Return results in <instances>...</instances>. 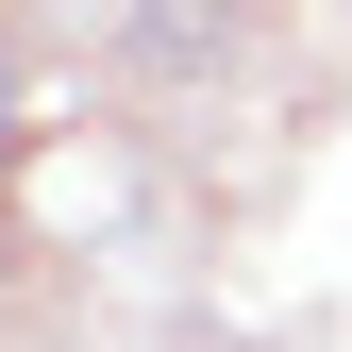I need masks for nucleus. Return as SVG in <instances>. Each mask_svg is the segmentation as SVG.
<instances>
[{"label": "nucleus", "mask_w": 352, "mask_h": 352, "mask_svg": "<svg viewBox=\"0 0 352 352\" xmlns=\"http://www.w3.org/2000/svg\"><path fill=\"white\" fill-rule=\"evenodd\" d=\"M0 151H17V51H0Z\"/></svg>", "instance_id": "nucleus-1"}]
</instances>
